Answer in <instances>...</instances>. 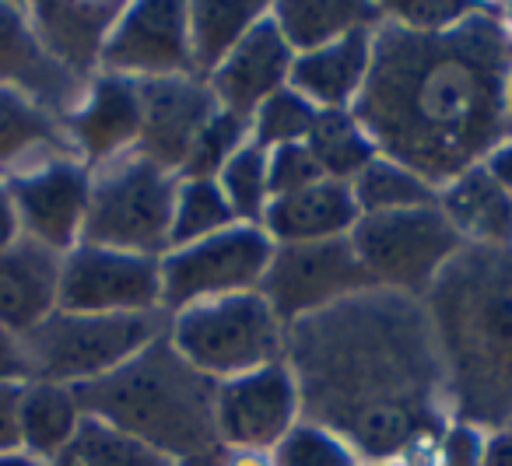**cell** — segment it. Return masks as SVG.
Wrapping results in <instances>:
<instances>
[{"instance_id":"obj_4","label":"cell","mask_w":512,"mask_h":466,"mask_svg":"<svg viewBox=\"0 0 512 466\" xmlns=\"http://www.w3.org/2000/svg\"><path fill=\"white\" fill-rule=\"evenodd\" d=\"M74 393L85 417L162 452L172 463L197 459L218 445V382L200 375L165 333L116 372L74 386Z\"/></svg>"},{"instance_id":"obj_2","label":"cell","mask_w":512,"mask_h":466,"mask_svg":"<svg viewBox=\"0 0 512 466\" xmlns=\"http://www.w3.org/2000/svg\"><path fill=\"white\" fill-rule=\"evenodd\" d=\"M509 74L512 36L498 8L477 4L446 32H411L383 18L351 113L379 155L439 190L512 137Z\"/></svg>"},{"instance_id":"obj_47","label":"cell","mask_w":512,"mask_h":466,"mask_svg":"<svg viewBox=\"0 0 512 466\" xmlns=\"http://www.w3.org/2000/svg\"><path fill=\"white\" fill-rule=\"evenodd\" d=\"M502 15H505V18H502V22H505V29H509V36H512V4L502 11Z\"/></svg>"},{"instance_id":"obj_15","label":"cell","mask_w":512,"mask_h":466,"mask_svg":"<svg viewBox=\"0 0 512 466\" xmlns=\"http://www.w3.org/2000/svg\"><path fill=\"white\" fill-rule=\"evenodd\" d=\"M218 113L211 85L197 74L165 81H144L141 85V137H137V155L151 165L179 176L186 165L197 134L207 120Z\"/></svg>"},{"instance_id":"obj_8","label":"cell","mask_w":512,"mask_h":466,"mask_svg":"<svg viewBox=\"0 0 512 466\" xmlns=\"http://www.w3.org/2000/svg\"><path fill=\"white\" fill-rule=\"evenodd\" d=\"M348 239L372 288L411 298H425L435 277L467 246L439 211V204L393 214H365L351 228Z\"/></svg>"},{"instance_id":"obj_31","label":"cell","mask_w":512,"mask_h":466,"mask_svg":"<svg viewBox=\"0 0 512 466\" xmlns=\"http://www.w3.org/2000/svg\"><path fill=\"white\" fill-rule=\"evenodd\" d=\"M46 466H179L165 459L162 452L148 449V445L134 442V438L120 435L109 424L85 417L78 435L71 438L64 452Z\"/></svg>"},{"instance_id":"obj_25","label":"cell","mask_w":512,"mask_h":466,"mask_svg":"<svg viewBox=\"0 0 512 466\" xmlns=\"http://www.w3.org/2000/svg\"><path fill=\"white\" fill-rule=\"evenodd\" d=\"M85 410L78 403L74 386L60 382H39L29 379L22 386V403H18V438L29 456L53 463L60 452L78 435Z\"/></svg>"},{"instance_id":"obj_1","label":"cell","mask_w":512,"mask_h":466,"mask_svg":"<svg viewBox=\"0 0 512 466\" xmlns=\"http://www.w3.org/2000/svg\"><path fill=\"white\" fill-rule=\"evenodd\" d=\"M285 365L302 421L365 463L432 459L446 431V372L425 302L369 288L288 326Z\"/></svg>"},{"instance_id":"obj_26","label":"cell","mask_w":512,"mask_h":466,"mask_svg":"<svg viewBox=\"0 0 512 466\" xmlns=\"http://www.w3.org/2000/svg\"><path fill=\"white\" fill-rule=\"evenodd\" d=\"M271 18L295 53H309L337 43L348 32L376 29L383 22V8L358 0H292V4H274Z\"/></svg>"},{"instance_id":"obj_7","label":"cell","mask_w":512,"mask_h":466,"mask_svg":"<svg viewBox=\"0 0 512 466\" xmlns=\"http://www.w3.org/2000/svg\"><path fill=\"white\" fill-rule=\"evenodd\" d=\"M176 186L179 176L151 165L137 151L95 169L81 242L162 260L169 253Z\"/></svg>"},{"instance_id":"obj_17","label":"cell","mask_w":512,"mask_h":466,"mask_svg":"<svg viewBox=\"0 0 512 466\" xmlns=\"http://www.w3.org/2000/svg\"><path fill=\"white\" fill-rule=\"evenodd\" d=\"M292 64H295V50L285 43L271 11H267L242 36V43L214 67L207 85H211L214 99H218V109H225V113L249 123L256 109L264 106L274 92L288 88Z\"/></svg>"},{"instance_id":"obj_42","label":"cell","mask_w":512,"mask_h":466,"mask_svg":"<svg viewBox=\"0 0 512 466\" xmlns=\"http://www.w3.org/2000/svg\"><path fill=\"white\" fill-rule=\"evenodd\" d=\"M481 165L491 172V179H495V183L512 197V137H505V141L498 144V148L491 151V155L484 158Z\"/></svg>"},{"instance_id":"obj_18","label":"cell","mask_w":512,"mask_h":466,"mask_svg":"<svg viewBox=\"0 0 512 466\" xmlns=\"http://www.w3.org/2000/svg\"><path fill=\"white\" fill-rule=\"evenodd\" d=\"M0 88H15V92L36 99L53 116L67 120L71 109L81 102L88 85L53 64L50 53L39 46L32 32L29 11L22 4L0 0Z\"/></svg>"},{"instance_id":"obj_38","label":"cell","mask_w":512,"mask_h":466,"mask_svg":"<svg viewBox=\"0 0 512 466\" xmlns=\"http://www.w3.org/2000/svg\"><path fill=\"white\" fill-rule=\"evenodd\" d=\"M484 442H488V431L474 428V424H446V431H442L432 449V466H481Z\"/></svg>"},{"instance_id":"obj_27","label":"cell","mask_w":512,"mask_h":466,"mask_svg":"<svg viewBox=\"0 0 512 466\" xmlns=\"http://www.w3.org/2000/svg\"><path fill=\"white\" fill-rule=\"evenodd\" d=\"M271 8L246 4V0H200L190 4V60L197 78H211V71L242 43L249 29Z\"/></svg>"},{"instance_id":"obj_41","label":"cell","mask_w":512,"mask_h":466,"mask_svg":"<svg viewBox=\"0 0 512 466\" xmlns=\"http://www.w3.org/2000/svg\"><path fill=\"white\" fill-rule=\"evenodd\" d=\"M0 382H29V365L11 333L0 330Z\"/></svg>"},{"instance_id":"obj_29","label":"cell","mask_w":512,"mask_h":466,"mask_svg":"<svg viewBox=\"0 0 512 466\" xmlns=\"http://www.w3.org/2000/svg\"><path fill=\"white\" fill-rule=\"evenodd\" d=\"M358 211L365 214H393V211H414V207L439 204V190L428 179H421L414 169L393 162L386 155H376L355 179H351Z\"/></svg>"},{"instance_id":"obj_14","label":"cell","mask_w":512,"mask_h":466,"mask_svg":"<svg viewBox=\"0 0 512 466\" xmlns=\"http://www.w3.org/2000/svg\"><path fill=\"white\" fill-rule=\"evenodd\" d=\"M4 183L25 239L60 256L81 246L88 200H92V169L81 158H50L18 176H8Z\"/></svg>"},{"instance_id":"obj_43","label":"cell","mask_w":512,"mask_h":466,"mask_svg":"<svg viewBox=\"0 0 512 466\" xmlns=\"http://www.w3.org/2000/svg\"><path fill=\"white\" fill-rule=\"evenodd\" d=\"M481 466H512V421L498 431H488Z\"/></svg>"},{"instance_id":"obj_23","label":"cell","mask_w":512,"mask_h":466,"mask_svg":"<svg viewBox=\"0 0 512 466\" xmlns=\"http://www.w3.org/2000/svg\"><path fill=\"white\" fill-rule=\"evenodd\" d=\"M50 158H78L67 141L64 120L29 95L0 88V179L18 176Z\"/></svg>"},{"instance_id":"obj_6","label":"cell","mask_w":512,"mask_h":466,"mask_svg":"<svg viewBox=\"0 0 512 466\" xmlns=\"http://www.w3.org/2000/svg\"><path fill=\"white\" fill-rule=\"evenodd\" d=\"M165 333L162 312L144 316H85L57 309L50 319L15 337L29 365V379L85 386L116 372L123 361L141 354L151 340Z\"/></svg>"},{"instance_id":"obj_20","label":"cell","mask_w":512,"mask_h":466,"mask_svg":"<svg viewBox=\"0 0 512 466\" xmlns=\"http://www.w3.org/2000/svg\"><path fill=\"white\" fill-rule=\"evenodd\" d=\"M60 267L64 256L25 235L0 253V330L25 337L60 309Z\"/></svg>"},{"instance_id":"obj_28","label":"cell","mask_w":512,"mask_h":466,"mask_svg":"<svg viewBox=\"0 0 512 466\" xmlns=\"http://www.w3.org/2000/svg\"><path fill=\"white\" fill-rule=\"evenodd\" d=\"M306 144L320 162L323 179H337V183H351L379 155L351 109H320Z\"/></svg>"},{"instance_id":"obj_33","label":"cell","mask_w":512,"mask_h":466,"mask_svg":"<svg viewBox=\"0 0 512 466\" xmlns=\"http://www.w3.org/2000/svg\"><path fill=\"white\" fill-rule=\"evenodd\" d=\"M316 116H320V109L313 102L302 99L295 88H281L253 113L249 141L260 144L264 151L285 148V144H306Z\"/></svg>"},{"instance_id":"obj_30","label":"cell","mask_w":512,"mask_h":466,"mask_svg":"<svg viewBox=\"0 0 512 466\" xmlns=\"http://www.w3.org/2000/svg\"><path fill=\"white\" fill-rule=\"evenodd\" d=\"M232 225H239V218L228 207L218 179H179L176 207H172L169 249L211 239V235L225 232Z\"/></svg>"},{"instance_id":"obj_36","label":"cell","mask_w":512,"mask_h":466,"mask_svg":"<svg viewBox=\"0 0 512 466\" xmlns=\"http://www.w3.org/2000/svg\"><path fill=\"white\" fill-rule=\"evenodd\" d=\"M470 11H477V4H460V0H404V4L383 8V15H390L386 22L411 32H446L453 25H460Z\"/></svg>"},{"instance_id":"obj_44","label":"cell","mask_w":512,"mask_h":466,"mask_svg":"<svg viewBox=\"0 0 512 466\" xmlns=\"http://www.w3.org/2000/svg\"><path fill=\"white\" fill-rule=\"evenodd\" d=\"M22 239V228H18V214H15V204H11V193H8V183L0 179V253L8 246Z\"/></svg>"},{"instance_id":"obj_45","label":"cell","mask_w":512,"mask_h":466,"mask_svg":"<svg viewBox=\"0 0 512 466\" xmlns=\"http://www.w3.org/2000/svg\"><path fill=\"white\" fill-rule=\"evenodd\" d=\"M0 466H46V463L29 456L25 449H15V452H0Z\"/></svg>"},{"instance_id":"obj_10","label":"cell","mask_w":512,"mask_h":466,"mask_svg":"<svg viewBox=\"0 0 512 466\" xmlns=\"http://www.w3.org/2000/svg\"><path fill=\"white\" fill-rule=\"evenodd\" d=\"M369 288V274L358 263L351 239L274 246L271 267L260 281V295L271 302L285 326L316 316Z\"/></svg>"},{"instance_id":"obj_11","label":"cell","mask_w":512,"mask_h":466,"mask_svg":"<svg viewBox=\"0 0 512 466\" xmlns=\"http://www.w3.org/2000/svg\"><path fill=\"white\" fill-rule=\"evenodd\" d=\"M60 309L85 316L162 312V263L158 256L81 242L60 267Z\"/></svg>"},{"instance_id":"obj_40","label":"cell","mask_w":512,"mask_h":466,"mask_svg":"<svg viewBox=\"0 0 512 466\" xmlns=\"http://www.w3.org/2000/svg\"><path fill=\"white\" fill-rule=\"evenodd\" d=\"M179 466H271V456H256V452H235L225 445H214L211 452L197 459H186Z\"/></svg>"},{"instance_id":"obj_5","label":"cell","mask_w":512,"mask_h":466,"mask_svg":"<svg viewBox=\"0 0 512 466\" xmlns=\"http://www.w3.org/2000/svg\"><path fill=\"white\" fill-rule=\"evenodd\" d=\"M165 337L200 375L225 382L285 361L288 326L260 291H242L176 312Z\"/></svg>"},{"instance_id":"obj_21","label":"cell","mask_w":512,"mask_h":466,"mask_svg":"<svg viewBox=\"0 0 512 466\" xmlns=\"http://www.w3.org/2000/svg\"><path fill=\"white\" fill-rule=\"evenodd\" d=\"M358 218H362V211L355 204L351 183L320 179V183L302 186L295 193L271 197L260 228L271 235L274 246H306V242L348 239Z\"/></svg>"},{"instance_id":"obj_34","label":"cell","mask_w":512,"mask_h":466,"mask_svg":"<svg viewBox=\"0 0 512 466\" xmlns=\"http://www.w3.org/2000/svg\"><path fill=\"white\" fill-rule=\"evenodd\" d=\"M246 141H249V123L232 113H225V109H218V113L207 120V127L197 134V141H193L179 179H218V172L225 169V162Z\"/></svg>"},{"instance_id":"obj_22","label":"cell","mask_w":512,"mask_h":466,"mask_svg":"<svg viewBox=\"0 0 512 466\" xmlns=\"http://www.w3.org/2000/svg\"><path fill=\"white\" fill-rule=\"evenodd\" d=\"M376 29H358L341 36L337 43L320 46V50L295 53L288 88H295L316 109H355L372 71Z\"/></svg>"},{"instance_id":"obj_12","label":"cell","mask_w":512,"mask_h":466,"mask_svg":"<svg viewBox=\"0 0 512 466\" xmlns=\"http://www.w3.org/2000/svg\"><path fill=\"white\" fill-rule=\"evenodd\" d=\"M218 445L235 452L271 456L281 438L302 421V396L285 361L218 382L214 396Z\"/></svg>"},{"instance_id":"obj_19","label":"cell","mask_w":512,"mask_h":466,"mask_svg":"<svg viewBox=\"0 0 512 466\" xmlns=\"http://www.w3.org/2000/svg\"><path fill=\"white\" fill-rule=\"evenodd\" d=\"M29 22L36 32L39 46L50 53L53 64L64 67L71 78L81 85L99 74L102 50L120 22L123 4H64V0H43V4H29Z\"/></svg>"},{"instance_id":"obj_3","label":"cell","mask_w":512,"mask_h":466,"mask_svg":"<svg viewBox=\"0 0 512 466\" xmlns=\"http://www.w3.org/2000/svg\"><path fill=\"white\" fill-rule=\"evenodd\" d=\"M446 396L460 421H512V246H463L425 291Z\"/></svg>"},{"instance_id":"obj_46","label":"cell","mask_w":512,"mask_h":466,"mask_svg":"<svg viewBox=\"0 0 512 466\" xmlns=\"http://www.w3.org/2000/svg\"><path fill=\"white\" fill-rule=\"evenodd\" d=\"M376 466H432V459H397V463H376Z\"/></svg>"},{"instance_id":"obj_48","label":"cell","mask_w":512,"mask_h":466,"mask_svg":"<svg viewBox=\"0 0 512 466\" xmlns=\"http://www.w3.org/2000/svg\"><path fill=\"white\" fill-rule=\"evenodd\" d=\"M509 113H512V74H509Z\"/></svg>"},{"instance_id":"obj_24","label":"cell","mask_w":512,"mask_h":466,"mask_svg":"<svg viewBox=\"0 0 512 466\" xmlns=\"http://www.w3.org/2000/svg\"><path fill=\"white\" fill-rule=\"evenodd\" d=\"M439 211L467 246H512V197L484 165L439 186Z\"/></svg>"},{"instance_id":"obj_32","label":"cell","mask_w":512,"mask_h":466,"mask_svg":"<svg viewBox=\"0 0 512 466\" xmlns=\"http://www.w3.org/2000/svg\"><path fill=\"white\" fill-rule=\"evenodd\" d=\"M218 186L242 225H260L267 204H271V186H267V151L260 148V144L246 141L232 158H228L225 169L218 172Z\"/></svg>"},{"instance_id":"obj_39","label":"cell","mask_w":512,"mask_h":466,"mask_svg":"<svg viewBox=\"0 0 512 466\" xmlns=\"http://www.w3.org/2000/svg\"><path fill=\"white\" fill-rule=\"evenodd\" d=\"M25 382H0V452L22 449L18 438V403H22Z\"/></svg>"},{"instance_id":"obj_9","label":"cell","mask_w":512,"mask_h":466,"mask_svg":"<svg viewBox=\"0 0 512 466\" xmlns=\"http://www.w3.org/2000/svg\"><path fill=\"white\" fill-rule=\"evenodd\" d=\"M274 242L260 225H232L211 239L169 249L162 256V309L183 312L211 298L260 291Z\"/></svg>"},{"instance_id":"obj_37","label":"cell","mask_w":512,"mask_h":466,"mask_svg":"<svg viewBox=\"0 0 512 466\" xmlns=\"http://www.w3.org/2000/svg\"><path fill=\"white\" fill-rule=\"evenodd\" d=\"M320 179V162L313 158L309 144H285V148L267 151V186H271V197L295 193L302 186L320 183Z\"/></svg>"},{"instance_id":"obj_13","label":"cell","mask_w":512,"mask_h":466,"mask_svg":"<svg viewBox=\"0 0 512 466\" xmlns=\"http://www.w3.org/2000/svg\"><path fill=\"white\" fill-rule=\"evenodd\" d=\"M99 74L127 81H165L193 74L190 60V4L176 0H141L123 4L102 50Z\"/></svg>"},{"instance_id":"obj_16","label":"cell","mask_w":512,"mask_h":466,"mask_svg":"<svg viewBox=\"0 0 512 466\" xmlns=\"http://www.w3.org/2000/svg\"><path fill=\"white\" fill-rule=\"evenodd\" d=\"M67 141L88 169L134 155L141 137V85L116 74H95L64 120Z\"/></svg>"},{"instance_id":"obj_35","label":"cell","mask_w":512,"mask_h":466,"mask_svg":"<svg viewBox=\"0 0 512 466\" xmlns=\"http://www.w3.org/2000/svg\"><path fill=\"white\" fill-rule=\"evenodd\" d=\"M271 466H362V459L313 421H299L271 452Z\"/></svg>"}]
</instances>
